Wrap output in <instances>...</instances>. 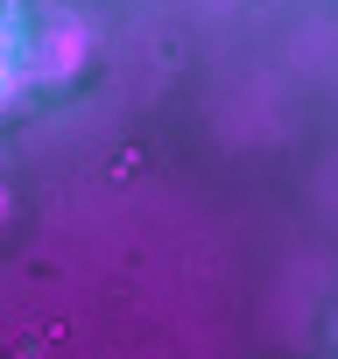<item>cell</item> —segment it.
I'll return each instance as SVG.
<instances>
[{
	"label": "cell",
	"instance_id": "6da1fadb",
	"mask_svg": "<svg viewBox=\"0 0 338 359\" xmlns=\"http://www.w3.org/2000/svg\"><path fill=\"white\" fill-rule=\"evenodd\" d=\"M0 212H8V198H0Z\"/></svg>",
	"mask_w": 338,
	"mask_h": 359
}]
</instances>
